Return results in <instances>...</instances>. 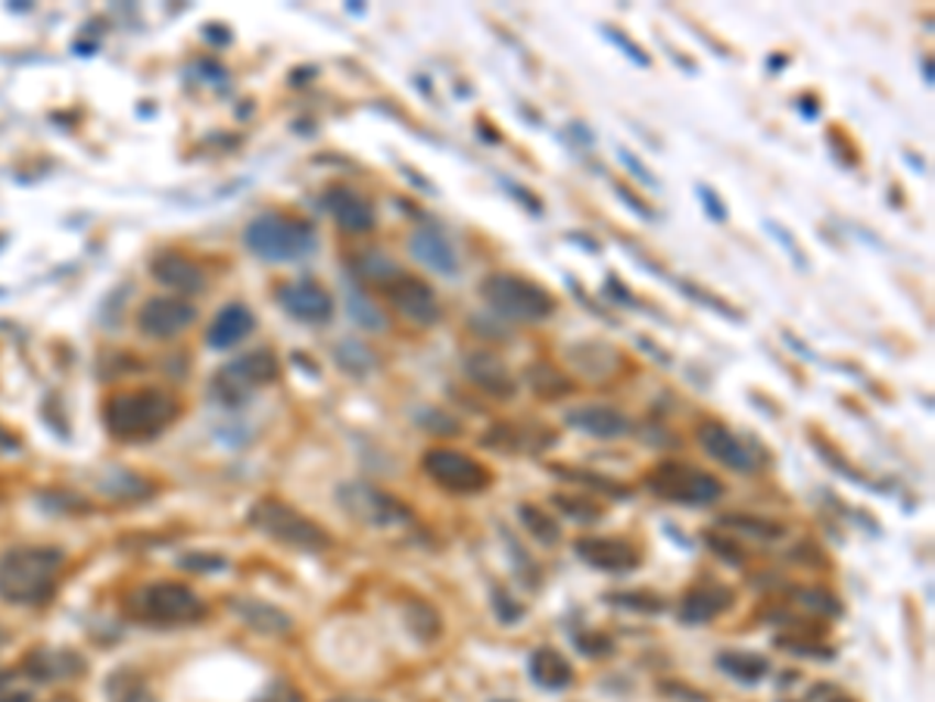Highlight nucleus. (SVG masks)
I'll return each instance as SVG.
<instances>
[{
	"label": "nucleus",
	"instance_id": "nucleus-1",
	"mask_svg": "<svg viewBox=\"0 0 935 702\" xmlns=\"http://www.w3.org/2000/svg\"><path fill=\"white\" fill-rule=\"evenodd\" d=\"M175 416H178V403L153 387L116 394L103 406L107 431L125 443H141V440L163 435L175 421Z\"/></svg>",
	"mask_w": 935,
	"mask_h": 702
},
{
	"label": "nucleus",
	"instance_id": "nucleus-2",
	"mask_svg": "<svg viewBox=\"0 0 935 702\" xmlns=\"http://www.w3.org/2000/svg\"><path fill=\"white\" fill-rule=\"evenodd\" d=\"M63 552L51 547H19L0 559V596L10 603H44L56 588Z\"/></svg>",
	"mask_w": 935,
	"mask_h": 702
},
{
	"label": "nucleus",
	"instance_id": "nucleus-3",
	"mask_svg": "<svg viewBox=\"0 0 935 702\" xmlns=\"http://www.w3.org/2000/svg\"><path fill=\"white\" fill-rule=\"evenodd\" d=\"M243 244L265 263H297L316 250V228L287 212H262L246 231Z\"/></svg>",
	"mask_w": 935,
	"mask_h": 702
},
{
	"label": "nucleus",
	"instance_id": "nucleus-4",
	"mask_svg": "<svg viewBox=\"0 0 935 702\" xmlns=\"http://www.w3.org/2000/svg\"><path fill=\"white\" fill-rule=\"evenodd\" d=\"M481 297L493 312L515 322H542L559 309V300L549 287L512 272H490L481 282Z\"/></svg>",
	"mask_w": 935,
	"mask_h": 702
},
{
	"label": "nucleus",
	"instance_id": "nucleus-5",
	"mask_svg": "<svg viewBox=\"0 0 935 702\" xmlns=\"http://www.w3.org/2000/svg\"><path fill=\"white\" fill-rule=\"evenodd\" d=\"M129 615L147 625H190L206 615L204 600L185 584L163 581L129 596Z\"/></svg>",
	"mask_w": 935,
	"mask_h": 702
},
{
	"label": "nucleus",
	"instance_id": "nucleus-6",
	"mask_svg": "<svg viewBox=\"0 0 935 702\" xmlns=\"http://www.w3.org/2000/svg\"><path fill=\"white\" fill-rule=\"evenodd\" d=\"M250 525L265 537L284 544V547H294V550L321 552L331 547V537L321 531L309 515H302L280 500H260L250 513Z\"/></svg>",
	"mask_w": 935,
	"mask_h": 702
},
{
	"label": "nucleus",
	"instance_id": "nucleus-7",
	"mask_svg": "<svg viewBox=\"0 0 935 702\" xmlns=\"http://www.w3.org/2000/svg\"><path fill=\"white\" fill-rule=\"evenodd\" d=\"M649 494L676 506H711L724 494V484L690 462H658L646 475Z\"/></svg>",
	"mask_w": 935,
	"mask_h": 702
},
{
	"label": "nucleus",
	"instance_id": "nucleus-8",
	"mask_svg": "<svg viewBox=\"0 0 935 702\" xmlns=\"http://www.w3.org/2000/svg\"><path fill=\"white\" fill-rule=\"evenodd\" d=\"M280 365L272 350H253L231 365H224L222 372L212 381V397L222 406H243L260 387L278 381Z\"/></svg>",
	"mask_w": 935,
	"mask_h": 702
},
{
	"label": "nucleus",
	"instance_id": "nucleus-9",
	"mask_svg": "<svg viewBox=\"0 0 935 702\" xmlns=\"http://www.w3.org/2000/svg\"><path fill=\"white\" fill-rule=\"evenodd\" d=\"M421 469L437 487H443L449 494H481L493 481L484 462L471 459L462 450H452V447H430L428 453L421 456Z\"/></svg>",
	"mask_w": 935,
	"mask_h": 702
},
{
	"label": "nucleus",
	"instance_id": "nucleus-10",
	"mask_svg": "<svg viewBox=\"0 0 935 702\" xmlns=\"http://www.w3.org/2000/svg\"><path fill=\"white\" fill-rule=\"evenodd\" d=\"M340 506L369 528H393V525L411 522V509L399 496L372 487V484H362V481L340 487Z\"/></svg>",
	"mask_w": 935,
	"mask_h": 702
},
{
	"label": "nucleus",
	"instance_id": "nucleus-11",
	"mask_svg": "<svg viewBox=\"0 0 935 702\" xmlns=\"http://www.w3.org/2000/svg\"><path fill=\"white\" fill-rule=\"evenodd\" d=\"M387 300L393 304V309L399 316H406L409 322L421 325V328H430V325L440 322L443 309H440V297L437 290L425 282V278H415V275H399L387 290Z\"/></svg>",
	"mask_w": 935,
	"mask_h": 702
},
{
	"label": "nucleus",
	"instance_id": "nucleus-12",
	"mask_svg": "<svg viewBox=\"0 0 935 702\" xmlns=\"http://www.w3.org/2000/svg\"><path fill=\"white\" fill-rule=\"evenodd\" d=\"M278 304L299 322H328L334 316V300L324 287L312 278H299L278 287Z\"/></svg>",
	"mask_w": 935,
	"mask_h": 702
},
{
	"label": "nucleus",
	"instance_id": "nucleus-13",
	"mask_svg": "<svg viewBox=\"0 0 935 702\" xmlns=\"http://www.w3.org/2000/svg\"><path fill=\"white\" fill-rule=\"evenodd\" d=\"M574 552L596 571H612V574H627L639 569V552L634 544L620 540V537H580L574 544Z\"/></svg>",
	"mask_w": 935,
	"mask_h": 702
},
{
	"label": "nucleus",
	"instance_id": "nucleus-14",
	"mask_svg": "<svg viewBox=\"0 0 935 702\" xmlns=\"http://www.w3.org/2000/svg\"><path fill=\"white\" fill-rule=\"evenodd\" d=\"M194 322V306L178 300V297H153L138 312V325L147 338L168 341L175 334H182L187 325Z\"/></svg>",
	"mask_w": 935,
	"mask_h": 702
},
{
	"label": "nucleus",
	"instance_id": "nucleus-15",
	"mask_svg": "<svg viewBox=\"0 0 935 702\" xmlns=\"http://www.w3.org/2000/svg\"><path fill=\"white\" fill-rule=\"evenodd\" d=\"M698 443L705 447V453L711 459H717L721 465H727L733 472H755L758 469V459L748 450L746 443L739 437L729 431L727 425L721 421H708L698 428Z\"/></svg>",
	"mask_w": 935,
	"mask_h": 702
},
{
	"label": "nucleus",
	"instance_id": "nucleus-16",
	"mask_svg": "<svg viewBox=\"0 0 935 702\" xmlns=\"http://www.w3.org/2000/svg\"><path fill=\"white\" fill-rule=\"evenodd\" d=\"M324 209L334 216L337 226L350 231V234H365L377 222L372 204L359 190L346 188V185H331L324 190Z\"/></svg>",
	"mask_w": 935,
	"mask_h": 702
},
{
	"label": "nucleus",
	"instance_id": "nucleus-17",
	"mask_svg": "<svg viewBox=\"0 0 935 702\" xmlns=\"http://www.w3.org/2000/svg\"><path fill=\"white\" fill-rule=\"evenodd\" d=\"M409 253L430 272L437 275H459V256H455V248L449 244V238L440 231L437 226H421L411 231L409 238Z\"/></svg>",
	"mask_w": 935,
	"mask_h": 702
},
{
	"label": "nucleus",
	"instance_id": "nucleus-18",
	"mask_svg": "<svg viewBox=\"0 0 935 702\" xmlns=\"http://www.w3.org/2000/svg\"><path fill=\"white\" fill-rule=\"evenodd\" d=\"M465 375L474 387H481L490 397L508 399L515 397V391H518V381L512 379L508 365H505L496 353H490V350H474V353H468Z\"/></svg>",
	"mask_w": 935,
	"mask_h": 702
},
{
	"label": "nucleus",
	"instance_id": "nucleus-19",
	"mask_svg": "<svg viewBox=\"0 0 935 702\" xmlns=\"http://www.w3.org/2000/svg\"><path fill=\"white\" fill-rule=\"evenodd\" d=\"M736 603V593L733 588H724V584H698L692 588L680 606H676V615L683 625H708L717 615H724L727 608H733Z\"/></svg>",
	"mask_w": 935,
	"mask_h": 702
},
{
	"label": "nucleus",
	"instance_id": "nucleus-20",
	"mask_svg": "<svg viewBox=\"0 0 935 702\" xmlns=\"http://www.w3.org/2000/svg\"><path fill=\"white\" fill-rule=\"evenodd\" d=\"M564 421L580 435L598 437V440H617V437L630 435V418L615 406H602V403L578 406L564 416Z\"/></svg>",
	"mask_w": 935,
	"mask_h": 702
},
{
	"label": "nucleus",
	"instance_id": "nucleus-21",
	"mask_svg": "<svg viewBox=\"0 0 935 702\" xmlns=\"http://www.w3.org/2000/svg\"><path fill=\"white\" fill-rule=\"evenodd\" d=\"M527 671L537 687L542 690H564L574 683V665L564 659V652H559L556 646H540L530 652L527 659Z\"/></svg>",
	"mask_w": 935,
	"mask_h": 702
},
{
	"label": "nucleus",
	"instance_id": "nucleus-22",
	"mask_svg": "<svg viewBox=\"0 0 935 702\" xmlns=\"http://www.w3.org/2000/svg\"><path fill=\"white\" fill-rule=\"evenodd\" d=\"M153 275L172 290H185V294H197L206 287L204 268L197 266L194 260H187L182 253H163L153 260Z\"/></svg>",
	"mask_w": 935,
	"mask_h": 702
},
{
	"label": "nucleus",
	"instance_id": "nucleus-23",
	"mask_svg": "<svg viewBox=\"0 0 935 702\" xmlns=\"http://www.w3.org/2000/svg\"><path fill=\"white\" fill-rule=\"evenodd\" d=\"M253 328H256V316H253L246 306L231 304V306H224L222 312L216 316V322L209 325L206 341L212 343L216 350H228V347L241 343Z\"/></svg>",
	"mask_w": 935,
	"mask_h": 702
},
{
	"label": "nucleus",
	"instance_id": "nucleus-24",
	"mask_svg": "<svg viewBox=\"0 0 935 702\" xmlns=\"http://www.w3.org/2000/svg\"><path fill=\"white\" fill-rule=\"evenodd\" d=\"M714 665H717L727 678L739 683H758L761 678H767V671H770V662H767L765 656L746 652V649H724V652L714 659Z\"/></svg>",
	"mask_w": 935,
	"mask_h": 702
},
{
	"label": "nucleus",
	"instance_id": "nucleus-25",
	"mask_svg": "<svg viewBox=\"0 0 935 702\" xmlns=\"http://www.w3.org/2000/svg\"><path fill=\"white\" fill-rule=\"evenodd\" d=\"M234 608H238V615H241L243 622L253 627V630H260V634H272V637L278 634V637H284V634H290V627H294L290 615H284L280 608L260 603V600H238Z\"/></svg>",
	"mask_w": 935,
	"mask_h": 702
},
{
	"label": "nucleus",
	"instance_id": "nucleus-26",
	"mask_svg": "<svg viewBox=\"0 0 935 702\" xmlns=\"http://www.w3.org/2000/svg\"><path fill=\"white\" fill-rule=\"evenodd\" d=\"M524 379L530 384V391L542 399H559L574 394V381L568 379L559 365H552V362H534Z\"/></svg>",
	"mask_w": 935,
	"mask_h": 702
},
{
	"label": "nucleus",
	"instance_id": "nucleus-27",
	"mask_svg": "<svg viewBox=\"0 0 935 702\" xmlns=\"http://www.w3.org/2000/svg\"><path fill=\"white\" fill-rule=\"evenodd\" d=\"M518 518H521L524 531L530 534V537H537L542 547H556L561 540L559 522L546 513L542 506H537V503H521L518 506Z\"/></svg>",
	"mask_w": 935,
	"mask_h": 702
},
{
	"label": "nucleus",
	"instance_id": "nucleus-28",
	"mask_svg": "<svg viewBox=\"0 0 935 702\" xmlns=\"http://www.w3.org/2000/svg\"><path fill=\"white\" fill-rule=\"evenodd\" d=\"M346 312L365 331H387L391 328L387 316L381 312V306L372 304V297H365L359 287H346Z\"/></svg>",
	"mask_w": 935,
	"mask_h": 702
},
{
	"label": "nucleus",
	"instance_id": "nucleus-29",
	"mask_svg": "<svg viewBox=\"0 0 935 702\" xmlns=\"http://www.w3.org/2000/svg\"><path fill=\"white\" fill-rule=\"evenodd\" d=\"M355 275H359L362 282H369V285L381 287V290H387V287H391L393 282H396V278L403 275V272H399V266L393 263L391 256H384V253H374V250H372V253H369L365 260H359V263H355Z\"/></svg>",
	"mask_w": 935,
	"mask_h": 702
},
{
	"label": "nucleus",
	"instance_id": "nucleus-30",
	"mask_svg": "<svg viewBox=\"0 0 935 702\" xmlns=\"http://www.w3.org/2000/svg\"><path fill=\"white\" fill-rule=\"evenodd\" d=\"M717 525H721V528H733V531L751 534V537H761V540H777V537H783V525L767 522V518H755V515H743V513L721 515V522H717Z\"/></svg>",
	"mask_w": 935,
	"mask_h": 702
},
{
	"label": "nucleus",
	"instance_id": "nucleus-31",
	"mask_svg": "<svg viewBox=\"0 0 935 702\" xmlns=\"http://www.w3.org/2000/svg\"><path fill=\"white\" fill-rule=\"evenodd\" d=\"M37 681H56V678H66L75 668L73 659L59 656V652H35L29 665H25Z\"/></svg>",
	"mask_w": 935,
	"mask_h": 702
},
{
	"label": "nucleus",
	"instance_id": "nucleus-32",
	"mask_svg": "<svg viewBox=\"0 0 935 702\" xmlns=\"http://www.w3.org/2000/svg\"><path fill=\"white\" fill-rule=\"evenodd\" d=\"M605 600H608L612 606L636 608V612H642V615H658V612H664V600H661V596H654V593H646V590H624V593H608Z\"/></svg>",
	"mask_w": 935,
	"mask_h": 702
},
{
	"label": "nucleus",
	"instance_id": "nucleus-33",
	"mask_svg": "<svg viewBox=\"0 0 935 702\" xmlns=\"http://www.w3.org/2000/svg\"><path fill=\"white\" fill-rule=\"evenodd\" d=\"M552 472H559V475H568V481H571V484L593 487V491H598V494H605V496H630V487H620V484H615V481H608V478H602V475H593V472L564 469V465H552Z\"/></svg>",
	"mask_w": 935,
	"mask_h": 702
},
{
	"label": "nucleus",
	"instance_id": "nucleus-34",
	"mask_svg": "<svg viewBox=\"0 0 935 702\" xmlns=\"http://www.w3.org/2000/svg\"><path fill=\"white\" fill-rule=\"evenodd\" d=\"M411 608L418 612V618L406 612V618H409L411 630H415V634H418L421 640H433V637L440 634V615H437V612H433L428 603H411Z\"/></svg>",
	"mask_w": 935,
	"mask_h": 702
},
{
	"label": "nucleus",
	"instance_id": "nucleus-35",
	"mask_svg": "<svg viewBox=\"0 0 935 702\" xmlns=\"http://www.w3.org/2000/svg\"><path fill=\"white\" fill-rule=\"evenodd\" d=\"M602 35L612 41L617 51H624V57L634 59L636 66H642V69H649V66H652V57H649V54H646V51H642V47H639L634 39L620 35L615 25H602Z\"/></svg>",
	"mask_w": 935,
	"mask_h": 702
},
{
	"label": "nucleus",
	"instance_id": "nucleus-36",
	"mask_svg": "<svg viewBox=\"0 0 935 702\" xmlns=\"http://www.w3.org/2000/svg\"><path fill=\"white\" fill-rule=\"evenodd\" d=\"M340 347H343L346 353H353V357L337 353V360H340V365H343L346 372H353V375H365V372L374 365V357L369 347H362V343H355V341H343Z\"/></svg>",
	"mask_w": 935,
	"mask_h": 702
},
{
	"label": "nucleus",
	"instance_id": "nucleus-37",
	"mask_svg": "<svg viewBox=\"0 0 935 702\" xmlns=\"http://www.w3.org/2000/svg\"><path fill=\"white\" fill-rule=\"evenodd\" d=\"M552 503H556L564 515H571L574 522H596L598 515H602L596 503H586V500H578V496L556 494L552 496Z\"/></svg>",
	"mask_w": 935,
	"mask_h": 702
},
{
	"label": "nucleus",
	"instance_id": "nucleus-38",
	"mask_svg": "<svg viewBox=\"0 0 935 702\" xmlns=\"http://www.w3.org/2000/svg\"><path fill=\"white\" fill-rule=\"evenodd\" d=\"M683 294H690L692 300H695V304H705V306H711V309H714V312H721V316H727V319H733V322H743V312H736V309H733V306H727V300H721V297H714V294H708V290H705V287H692V285H686V282H683Z\"/></svg>",
	"mask_w": 935,
	"mask_h": 702
},
{
	"label": "nucleus",
	"instance_id": "nucleus-39",
	"mask_svg": "<svg viewBox=\"0 0 935 702\" xmlns=\"http://www.w3.org/2000/svg\"><path fill=\"white\" fill-rule=\"evenodd\" d=\"M578 646L580 652L590 656V659H608L615 652V640L605 637V634H580Z\"/></svg>",
	"mask_w": 935,
	"mask_h": 702
},
{
	"label": "nucleus",
	"instance_id": "nucleus-40",
	"mask_svg": "<svg viewBox=\"0 0 935 702\" xmlns=\"http://www.w3.org/2000/svg\"><path fill=\"white\" fill-rule=\"evenodd\" d=\"M116 683H122V690H119V687H112V683H110V693H112V700H116V702H156L147 693V687H144L141 681H131L129 674H125V678H119Z\"/></svg>",
	"mask_w": 935,
	"mask_h": 702
},
{
	"label": "nucleus",
	"instance_id": "nucleus-41",
	"mask_svg": "<svg viewBox=\"0 0 935 702\" xmlns=\"http://www.w3.org/2000/svg\"><path fill=\"white\" fill-rule=\"evenodd\" d=\"M765 226H767V231H770V234H773V238H777V241H780V244H783V248L789 250V256H792V263H795V266L807 268V260H804V250L799 248V244H795V238H792V234H789V231H785V228L780 226V222H770V219H767Z\"/></svg>",
	"mask_w": 935,
	"mask_h": 702
},
{
	"label": "nucleus",
	"instance_id": "nucleus-42",
	"mask_svg": "<svg viewBox=\"0 0 935 702\" xmlns=\"http://www.w3.org/2000/svg\"><path fill=\"white\" fill-rule=\"evenodd\" d=\"M695 194H698L702 207H705V212H708L714 222H727V207H724V200L717 197V190L708 188V185H695Z\"/></svg>",
	"mask_w": 935,
	"mask_h": 702
},
{
	"label": "nucleus",
	"instance_id": "nucleus-43",
	"mask_svg": "<svg viewBox=\"0 0 935 702\" xmlns=\"http://www.w3.org/2000/svg\"><path fill=\"white\" fill-rule=\"evenodd\" d=\"M617 160L624 163V169H630L642 182V185H649V188H658V182H654V175L646 166H642V160L636 156L634 151H627V147H617Z\"/></svg>",
	"mask_w": 935,
	"mask_h": 702
},
{
	"label": "nucleus",
	"instance_id": "nucleus-44",
	"mask_svg": "<svg viewBox=\"0 0 935 702\" xmlns=\"http://www.w3.org/2000/svg\"><path fill=\"white\" fill-rule=\"evenodd\" d=\"M256 702H302V693H299L297 687H290L287 681H278L272 683Z\"/></svg>",
	"mask_w": 935,
	"mask_h": 702
},
{
	"label": "nucleus",
	"instance_id": "nucleus-45",
	"mask_svg": "<svg viewBox=\"0 0 935 702\" xmlns=\"http://www.w3.org/2000/svg\"><path fill=\"white\" fill-rule=\"evenodd\" d=\"M615 194L620 197V200H624V204H627V207L634 209L636 216H642V219H652V209L642 207V200H639V197H634V194H630V188H624V185H615Z\"/></svg>",
	"mask_w": 935,
	"mask_h": 702
},
{
	"label": "nucleus",
	"instance_id": "nucleus-46",
	"mask_svg": "<svg viewBox=\"0 0 935 702\" xmlns=\"http://www.w3.org/2000/svg\"><path fill=\"white\" fill-rule=\"evenodd\" d=\"M503 185H505V190H512V194H515V197H518V200H521V207H527L530 209V212H540V197H534V194H530V190H524V188H518V185H515V182H508V178H503Z\"/></svg>",
	"mask_w": 935,
	"mask_h": 702
},
{
	"label": "nucleus",
	"instance_id": "nucleus-47",
	"mask_svg": "<svg viewBox=\"0 0 935 702\" xmlns=\"http://www.w3.org/2000/svg\"><path fill=\"white\" fill-rule=\"evenodd\" d=\"M16 447H19L16 437L10 435V431H7V428L0 425V453H7V450H16Z\"/></svg>",
	"mask_w": 935,
	"mask_h": 702
},
{
	"label": "nucleus",
	"instance_id": "nucleus-48",
	"mask_svg": "<svg viewBox=\"0 0 935 702\" xmlns=\"http://www.w3.org/2000/svg\"><path fill=\"white\" fill-rule=\"evenodd\" d=\"M923 73H926V81H933V59H923Z\"/></svg>",
	"mask_w": 935,
	"mask_h": 702
},
{
	"label": "nucleus",
	"instance_id": "nucleus-49",
	"mask_svg": "<svg viewBox=\"0 0 935 702\" xmlns=\"http://www.w3.org/2000/svg\"><path fill=\"white\" fill-rule=\"evenodd\" d=\"M331 702H377V700H362V696H340V700H331Z\"/></svg>",
	"mask_w": 935,
	"mask_h": 702
},
{
	"label": "nucleus",
	"instance_id": "nucleus-50",
	"mask_svg": "<svg viewBox=\"0 0 935 702\" xmlns=\"http://www.w3.org/2000/svg\"><path fill=\"white\" fill-rule=\"evenodd\" d=\"M3 690H7V674H0V700H3V696H7V693H3Z\"/></svg>",
	"mask_w": 935,
	"mask_h": 702
},
{
	"label": "nucleus",
	"instance_id": "nucleus-51",
	"mask_svg": "<svg viewBox=\"0 0 935 702\" xmlns=\"http://www.w3.org/2000/svg\"><path fill=\"white\" fill-rule=\"evenodd\" d=\"M833 702H851V700H833Z\"/></svg>",
	"mask_w": 935,
	"mask_h": 702
},
{
	"label": "nucleus",
	"instance_id": "nucleus-52",
	"mask_svg": "<svg viewBox=\"0 0 935 702\" xmlns=\"http://www.w3.org/2000/svg\"><path fill=\"white\" fill-rule=\"evenodd\" d=\"M0 644H3V634H0Z\"/></svg>",
	"mask_w": 935,
	"mask_h": 702
}]
</instances>
